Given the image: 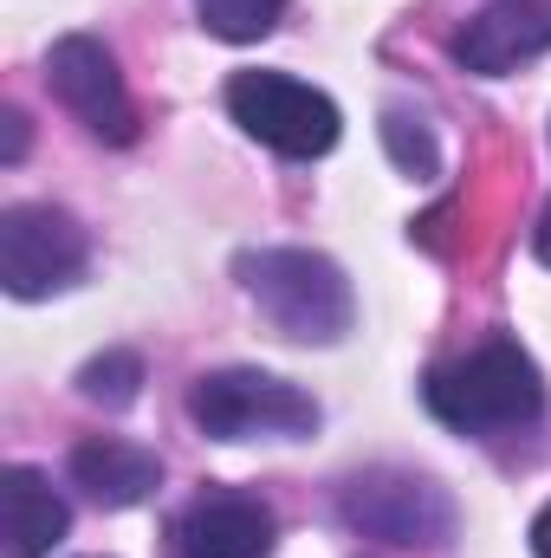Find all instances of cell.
Here are the masks:
<instances>
[{
  "instance_id": "1",
  "label": "cell",
  "mask_w": 551,
  "mask_h": 558,
  "mask_svg": "<svg viewBox=\"0 0 551 558\" xmlns=\"http://www.w3.org/2000/svg\"><path fill=\"white\" fill-rule=\"evenodd\" d=\"M428 416L461 435H513L546 416V377L519 351V338H487L467 357H448L421 377Z\"/></svg>"
},
{
  "instance_id": "2",
  "label": "cell",
  "mask_w": 551,
  "mask_h": 558,
  "mask_svg": "<svg viewBox=\"0 0 551 558\" xmlns=\"http://www.w3.org/2000/svg\"><path fill=\"white\" fill-rule=\"evenodd\" d=\"M241 292L267 312V325L298 344H338L357 325V292L331 254L311 247H247L234 260Z\"/></svg>"
},
{
  "instance_id": "3",
  "label": "cell",
  "mask_w": 551,
  "mask_h": 558,
  "mask_svg": "<svg viewBox=\"0 0 551 558\" xmlns=\"http://www.w3.org/2000/svg\"><path fill=\"white\" fill-rule=\"evenodd\" d=\"M228 118L254 143H267L273 156H292V162L325 156L344 131L338 105L292 72H234L228 78Z\"/></svg>"
},
{
  "instance_id": "4",
  "label": "cell",
  "mask_w": 551,
  "mask_h": 558,
  "mask_svg": "<svg viewBox=\"0 0 551 558\" xmlns=\"http://www.w3.org/2000/svg\"><path fill=\"white\" fill-rule=\"evenodd\" d=\"M188 416L215 441H254V435L298 441L318 428V403L273 371H208L188 390Z\"/></svg>"
},
{
  "instance_id": "5",
  "label": "cell",
  "mask_w": 551,
  "mask_h": 558,
  "mask_svg": "<svg viewBox=\"0 0 551 558\" xmlns=\"http://www.w3.org/2000/svg\"><path fill=\"white\" fill-rule=\"evenodd\" d=\"M85 228L52 202H13L0 215V286L13 299H46L85 274Z\"/></svg>"
},
{
  "instance_id": "6",
  "label": "cell",
  "mask_w": 551,
  "mask_h": 558,
  "mask_svg": "<svg viewBox=\"0 0 551 558\" xmlns=\"http://www.w3.org/2000/svg\"><path fill=\"white\" fill-rule=\"evenodd\" d=\"M344 520L370 539H390V546H448L454 539V500L434 487V481H415V474H357L344 487Z\"/></svg>"
},
{
  "instance_id": "7",
  "label": "cell",
  "mask_w": 551,
  "mask_h": 558,
  "mask_svg": "<svg viewBox=\"0 0 551 558\" xmlns=\"http://www.w3.org/2000/svg\"><path fill=\"white\" fill-rule=\"evenodd\" d=\"M46 85L52 98L105 143H131L137 137V111H131V92H124V72L111 59L105 39L91 33H65L52 52H46Z\"/></svg>"
},
{
  "instance_id": "8",
  "label": "cell",
  "mask_w": 551,
  "mask_h": 558,
  "mask_svg": "<svg viewBox=\"0 0 551 558\" xmlns=\"http://www.w3.org/2000/svg\"><path fill=\"white\" fill-rule=\"evenodd\" d=\"M279 520L254 494H195L169 520V558H273Z\"/></svg>"
},
{
  "instance_id": "9",
  "label": "cell",
  "mask_w": 551,
  "mask_h": 558,
  "mask_svg": "<svg viewBox=\"0 0 551 558\" xmlns=\"http://www.w3.org/2000/svg\"><path fill=\"white\" fill-rule=\"evenodd\" d=\"M546 46H551V20L532 0H493V7H480V13L448 39V52H454L467 72H480V78H506V72H519L526 59H539Z\"/></svg>"
},
{
  "instance_id": "10",
  "label": "cell",
  "mask_w": 551,
  "mask_h": 558,
  "mask_svg": "<svg viewBox=\"0 0 551 558\" xmlns=\"http://www.w3.org/2000/svg\"><path fill=\"white\" fill-rule=\"evenodd\" d=\"M72 481L85 487L91 507H137L162 487V461L137 448V441H118V435H91L72 448Z\"/></svg>"
},
{
  "instance_id": "11",
  "label": "cell",
  "mask_w": 551,
  "mask_h": 558,
  "mask_svg": "<svg viewBox=\"0 0 551 558\" xmlns=\"http://www.w3.org/2000/svg\"><path fill=\"white\" fill-rule=\"evenodd\" d=\"M72 526V507L59 500V487L39 468H7L0 474V533L7 558H46Z\"/></svg>"
},
{
  "instance_id": "12",
  "label": "cell",
  "mask_w": 551,
  "mask_h": 558,
  "mask_svg": "<svg viewBox=\"0 0 551 558\" xmlns=\"http://www.w3.org/2000/svg\"><path fill=\"white\" fill-rule=\"evenodd\" d=\"M195 13H201V26H208L215 39L254 46V39H267V33L279 26L285 0H195Z\"/></svg>"
},
{
  "instance_id": "13",
  "label": "cell",
  "mask_w": 551,
  "mask_h": 558,
  "mask_svg": "<svg viewBox=\"0 0 551 558\" xmlns=\"http://www.w3.org/2000/svg\"><path fill=\"white\" fill-rule=\"evenodd\" d=\"M143 390V357L137 351H105L78 371V397L85 403H105V410H131Z\"/></svg>"
},
{
  "instance_id": "14",
  "label": "cell",
  "mask_w": 551,
  "mask_h": 558,
  "mask_svg": "<svg viewBox=\"0 0 551 558\" xmlns=\"http://www.w3.org/2000/svg\"><path fill=\"white\" fill-rule=\"evenodd\" d=\"M383 137H390L396 162H403L409 175H434V143H428V131H415V137H409V124H403V118H390V124H383Z\"/></svg>"
},
{
  "instance_id": "15",
  "label": "cell",
  "mask_w": 551,
  "mask_h": 558,
  "mask_svg": "<svg viewBox=\"0 0 551 558\" xmlns=\"http://www.w3.org/2000/svg\"><path fill=\"white\" fill-rule=\"evenodd\" d=\"M20 149H26V118H20V111H7V162H13Z\"/></svg>"
},
{
  "instance_id": "16",
  "label": "cell",
  "mask_w": 551,
  "mask_h": 558,
  "mask_svg": "<svg viewBox=\"0 0 551 558\" xmlns=\"http://www.w3.org/2000/svg\"><path fill=\"white\" fill-rule=\"evenodd\" d=\"M532 553L551 558V507H539V520H532Z\"/></svg>"
},
{
  "instance_id": "17",
  "label": "cell",
  "mask_w": 551,
  "mask_h": 558,
  "mask_svg": "<svg viewBox=\"0 0 551 558\" xmlns=\"http://www.w3.org/2000/svg\"><path fill=\"white\" fill-rule=\"evenodd\" d=\"M539 260L551 267V208H546V221H539Z\"/></svg>"
}]
</instances>
